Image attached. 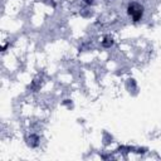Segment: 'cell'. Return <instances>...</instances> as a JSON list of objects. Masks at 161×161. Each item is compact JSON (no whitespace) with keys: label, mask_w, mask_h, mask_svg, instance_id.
Listing matches in <instances>:
<instances>
[{"label":"cell","mask_w":161,"mask_h":161,"mask_svg":"<svg viewBox=\"0 0 161 161\" xmlns=\"http://www.w3.org/2000/svg\"><path fill=\"white\" fill-rule=\"evenodd\" d=\"M127 13L130 15V18L132 19V21L137 23L142 19V15H143V6L136 1H132L128 4L127 6Z\"/></svg>","instance_id":"cell-1"},{"label":"cell","mask_w":161,"mask_h":161,"mask_svg":"<svg viewBox=\"0 0 161 161\" xmlns=\"http://www.w3.org/2000/svg\"><path fill=\"white\" fill-rule=\"evenodd\" d=\"M112 44H113V40H112L111 36H106V38L102 40V45H103L104 48H111Z\"/></svg>","instance_id":"cell-2"}]
</instances>
